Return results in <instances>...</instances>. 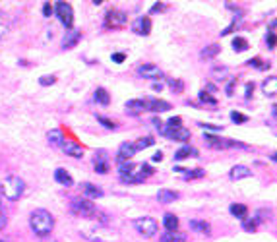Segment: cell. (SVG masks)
Segmentation results:
<instances>
[{
	"instance_id": "1",
	"label": "cell",
	"mask_w": 277,
	"mask_h": 242,
	"mask_svg": "<svg viewBox=\"0 0 277 242\" xmlns=\"http://www.w3.org/2000/svg\"><path fill=\"white\" fill-rule=\"evenodd\" d=\"M29 227L37 236H49L54 227V217L47 211V209H35L31 217H29Z\"/></svg>"
},
{
	"instance_id": "2",
	"label": "cell",
	"mask_w": 277,
	"mask_h": 242,
	"mask_svg": "<svg viewBox=\"0 0 277 242\" xmlns=\"http://www.w3.org/2000/svg\"><path fill=\"white\" fill-rule=\"evenodd\" d=\"M2 196L6 199H10V201H16V199H19V196L24 194V190H26V184H24V180L19 178V176H16V174H8L4 180H2Z\"/></svg>"
},
{
	"instance_id": "3",
	"label": "cell",
	"mask_w": 277,
	"mask_h": 242,
	"mask_svg": "<svg viewBox=\"0 0 277 242\" xmlns=\"http://www.w3.org/2000/svg\"><path fill=\"white\" fill-rule=\"evenodd\" d=\"M70 209H72L74 215L78 217H95L97 213L95 204L87 198H74L72 204H70Z\"/></svg>"
},
{
	"instance_id": "4",
	"label": "cell",
	"mask_w": 277,
	"mask_h": 242,
	"mask_svg": "<svg viewBox=\"0 0 277 242\" xmlns=\"http://www.w3.org/2000/svg\"><path fill=\"white\" fill-rule=\"evenodd\" d=\"M151 173H153V169L149 167V165H134L128 173L124 174V176H121L124 182H128V184H136V182H142L146 180L147 176H151Z\"/></svg>"
},
{
	"instance_id": "5",
	"label": "cell",
	"mask_w": 277,
	"mask_h": 242,
	"mask_svg": "<svg viewBox=\"0 0 277 242\" xmlns=\"http://www.w3.org/2000/svg\"><path fill=\"white\" fill-rule=\"evenodd\" d=\"M54 14L61 19L62 26L66 29H72V26H74V10H72L70 2H56L54 4Z\"/></svg>"
},
{
	"instance_id": "6",
	"label": "cell",
	"mask_w": 277,
	"mask_h": 242,
	"mask_svg": "<svg viewBox=\"0 0 277 242\" xmlns=\"http://www.w3.org/2000/svg\"><path fill=\"white\" fill-rule=\"evenodd\" d=\"M134 227L146 238H151L157 233V223L155 219H151V217H138V219H134Z\"/></svg>"
},
{
	"instance_id": "7",
	"label": "cell",
	"mask_w": 277,
	"mask_h": 242,
	"mask_svg": "<svg viewBox=\"0 0 277 242\" xmlns=\"http://www.w3.org/2000/svg\"><path fill=\"white\" fill-rule=\"evenodd\" d=\"M206 144L213 149H227V147H241V149H246L248 146H244L241 142H234V139H225V138H219V136H213V134H206L204 136Z\"/></svg>"
},
{
	"instance_id": "8",
	"label": "cell",
	"mask_w": 277,
	"mask_h": 242,
	"mask_svg": "<svg viewBox=\"0 0 277 242\" xmlns=\"http://www.w3.org/2000/svg\"><path fill=\"white\" fill-rule=\"evenodd\" d=\"M159 132L163 134L165 138L174 139V142H188V139L192 138L190 130L184 128V126H174V128H171V126H165L163 124V128L159 130Z\"/></svg>"
},
{
	"instance_id": "9",
	"label": "cell",
	"mask_w": 277,
	"mask_h": 242,
	"mask_svg": "<svg viewBox=\"0 0 277 242\" xmlns=\"http://www.w3.org/2000/svg\"><path fill=\"white\" fill-rule=\"evenodd\" d=\"M126 22H128V16H126L124 12H121V10H111V12H107V16H105V27H107V29L122 27Z\"/></svg>"
},
{
	"instance_id": "10",
	"label": "cell",
	"mask_w": 277,
	"mask_h": 242,
	"mask_svg": "<svg viewBox=\"0 0 277 242\" xmlns=\"http://www.w3.org/2000/svg\"><path fill=\"white\" fill-rule=\"evenodd\" d=\"M132 31L136 35H142V37H146V35L151 33V19H149V16L136 17L134 24H132Z\"/></svg>"
},
{
	"instance_id": "11",
	"label": "cell",
	"mask_w": 277,
	"mask_h": 242,
	"mask_svg": "<svg viewBox=\"0 0 277 242\" xmlns=\"http://www.w3.org/2000/svg\"><path fill=\"white\" fill-rule=\"evenodd\" d=\"M138 74L142 78H147V79L163 78V72H161L159 66H155V64H142V66H138Z\"/></svg>"
},
{
	"instance_id": "12",
	"label": "cell",
	"mask_w": 277,
	"mask_h": 242,
	"mask_svg": "<svg viewBox=\"0 0 277 242\" xmlns=\"http://www.w3.org/2000/svg\"><path fill=\"white\" fill-rule=\"evenodd\" d=\"M144 103H146L147 111H151V113H155V114L171 111V103H167V101H163V99H146Z\"/></svg>"
},
{
	"instance_id": "13",
	"label": "cell",
	"mask_w": 277,
	"mask_h": 242,
	"mask_svg": "<svg viewBox=\"0 0 277 242\" xmlns=\"http://www.w3.org/2000/svg\"><path fill=\"white\" fill-rule=\"evenodd\" d=\"M138 151H136V147L134 144H128V142H124L121 147H118V153H116V161L118 163H126V161H130L132 157L136 155Z\"/></svg>"
},
{
	"instance_id": "14",
	"label": "cell",
	"mask_w": 277,
	"mask_h": 242,
	"mask_svg": "<svg viewBox=\"0 0 277 242\" xmlns=\"http://www.w3.org/2000/svg\"><path fill=\"white\" fill-rule=\"evenodd\" d=\"M61 147H62V151H64L68 157H74V159H82V157H84V149H82L76 142L64 139V142L61 144Z\"/></svg>"
},
{
	"instance_id": "15",
	"label": "cell",
	"mask_w": 277,
	"mask_h": 242,
	"mask_svg": "<svg viewBox=\"0 0 277 242\" xmlns=\"http://www.w3.org/2000/svg\"><path fill=\"white\" fill-rule=\"evenodd\" d=\"M93 167H95V171L99 174L109 173V161H107V153H105L103 149H101V151H97L95 157H93Z\"/></svg>"
},
{
	"instance_id": "16",
	"label": "cell",
	"mask_w": 277,
	"mask_h": 242,
	"mask_svg": "<svg viewBox=\"0 0 277 242\" xmlns=\"http://www.w3.org/2000/svg\"><path fill=\"white\" fill-rule=\"evenodd\" d=\"M80 39H82V31H80V29H68L66 35H64V39H62V49H72V47H76Z\"/></svg>"
},
{
	"instance_id": "17",
	"label": "cell",
	"mask_w": 277,
	"mask_h": 242,
	"mask_svg": "<svg viewBox=\"0 0 277 242\" xmlns=\"http://www.w3.org/2000/svg\"><path fill=\"white\" fill-rule=\"evenodd\" d=\"M124 111H126L128 116H138V114H142L146 111V103H144V99H132V101L126 103Z\"/></svg>"
},
{
	"instance_id": "18",
	"label": "cell",
	"mask_w": 277,
	"mask_h": 242,
	"mask_svg": "<svg viewBox=\"0 0 277 242\" xmlns=\"http://www.w3.org/2000/svg\"><path fill=\"white\" fill-rule=\"evenodd\" d=\"M82 192L86 194L87 199H97V198H103V190L95 186V184H91V182H84L82 184Z\"/></svg>"
},
{
	"instance_id": "19",
	"label": "cell",
	"mask_w": 277,
	"mask_h": 242,
	"mask_svg": "<svg viewBox=\"0 0 277 242\" xmlns=\"http://www.w3.org/2000/svg\"><path fill=\"white\" fill-rule=\"evenodd\" d=\"M190 157H194V159H198L200 157V151L196 149V147H190V146H184L181 147L176 153H174V161H182V159H190Z\"/></svg>"
},
{
	"instance_id": "20",
	"label": "cell",
	"mask_w": 277,
	"mask_h": 242,
	"mask_svg": "<svg viewBox=\"0 0 277 242\" xmlns=\"http://www.w3.org/2000/svg\"><path fill=\"white\" fill-rule=\"evenodd\" d=\"M54 180L58 182V184H62V186H66V188H70L74 184V178H72V174L66 169H56L54 171Z\"/></svg>"
},
{
	"instance_id": "21",
	"label": "cell",
	"mask_w": 277,
	"mask_h": 242,
	"mask_svg": "<svg viewBox=\"0 0 277 242\" xmlns=\"http://www.w3.org/2000/svg\"><path fill=\"white\" fill-rule=\"evenodd\" d=\"M229 176H231L233 180H241V178L252 176V171L248 167H244V165H234L233 169H231V173H229Z\"/></svg>"
},
{
	"instance_id": "22",
	"label": "cell",
	"mask_w": 277,
	"mask_h": 242,
	"mask_svg": "<svg viewBox=\"0 0 277 242\" xmlns=\"http://www.w3.org/2000/svg\"><path fill=\"white\" fill-rule=\"evenodd\" d=\"M262 91L266 93V97L277 95V78H275V76L264 79V84H262Z\"/></svg>"
},
{
	"instance_id": "23",
	"label": "cell",
	"mask_w": 277,
	"mask_h": 242,
	"mask_svg": "<svg viewBox=\"0 0 277 242\" xmlns=\"http://www.w3.org/2000/svg\"><path fill=\"white\" fill-rule=\"evenodd\" d=\"M157 199H159L161 204H171L174 199H179V192L169 190V188H161V190L157 192Z\"/></svg>"
},
{
	"instance_id": "24",
	"label": "cell",
	"mask_w": 277,
	"mask_h": 242,
	"mask_svg": "<svg viewBox=\"0 0 277 242\" xmlns=\"http://www.w3.org/2000/svg\"><path fill=\"white\" fill-rule=\"evenodd\" d=\"M163 225H165V233H173V231H179V217L174 213H167L163 217Z\"/></svg>"
},
{
	"instance_id": "25",
	"label": "cell",
	"mask_w": 277,
	"mask_h": 242,
	"mask_svg": "<svg viewBox=\"0 0 277 242\" xmlns=\"http://www.w3.org/2000/svg\"><path fill=\"white\" fill-rule=\"evenodd\" d=\"M229 211H231V215L236 217V219H241V221H244V219L248 217V208L243 206V204H233V206L229 208Z\"/></svg>"
},
{
	"instance_id": "26",
	"label": "cell",
	"mask_w": 277,
	"mask_h": 242,
	"mask_svg": "<svg viewBox=\"0 0 277 242\" xmlns=\"http://www.w3.org/2000/svg\"><path fill=\"white\" fill-rule=\"evenodd\" d=\"M190 227H192V231H196V233H202V234H209V233H211V227H209V223H206V221L192 219Z\"/></svg>"
},
{
	"instance_id": "27",
	"label": "cell",
	"mask_w": 277,
	"mask_h": 242,
	"mask_svg": "<svg viewBox=\"0 0 277 242\" xmlns=\"http://www.w3.org/2000/svg\"><path fill=\"white\" fill-rule=\"evenodd\" d=\"M47 139H49V144H51V146H61L62 142H64V134H62V130L54 128L47 134Z\"/></svg>"
},
{
	"instance_id": "28",
	"label": "cell",
	"mask_w": 277,
	"mask_h": 242,
	"mask_svg": "<svg viewBox=\"0 0 277 242\" xmlns=\"http://www.w3.org/2000/svg\"><path fill=\"white\" fill-rule=\"evenodd\" d=\"M95 101H97L99 105H103V107H107V105L111 103V95H109V91H107L105 87H97Z\"/></svg>"
},
{
	"instance_id": "29",
	"label": "cell",
	"mask_w": 277,
	"mask_h": 242,
	"mask_svg": "<svg viewBox=\"0 0 277 242\" xmlns=\"http://www.w3.org/2000/svg\"><path fill=\"white\" fill-rule=\"evenodd\" d=\"M186 240V234L179 233V231H173V233H165L161 236V242H184Z\"/></svg>"
},
{
	"instance_id": "30",
	"label": "cell",
	"mask_w": 277,
	"mask_h": 242,
	"mask_svg": "<svg viewBox=\"0 0 277 242\" xmlns=\"http://www.w3.org/2000/svg\"><path fill=\"white\" fill-rule=\"evenodd\" d=\"M219 51H221V47L219 45H208L206 49H202V58H213V56H217L219 54Z\"/></svg>"
},
{
	"instance_id": "31",
	"label": "cell",
	"mask_w": 277,
	"mask_h": 242,
	"mask_svg": "<svg viewBox=\"0 0 277 242\" xmlns=\"http://www.w3.org/2000/svg\"><path fill=\"white\" fill-rule=\"evenodd\" d=\"M233 51H234V52H244V51H248V41H246V39H243V37H234V41H233Z\"/></svg>"
},
{
	"instance_id": "32",
	"label": "cell",
	"mask_w": 277,
	"mask_h": 242,
	"mask_svg": "<svg viewBox=\"0 0 277 242\" xmlns=\"http://www.w3.org/2000/svg\"><path fill=\"white\" fill-rule=\"evenodd\" d=\"M155 144V138H149V136H146V138H140L136 144H134V147H136V151H140V149H146V147H151Z\"/></svg>"
},
{
	"instance_id": "33",
	"label": "cell",
	"mask_w": 277,
	"mask_h": 242,
	"mask_svg": "<svg viewBox=\"0 0 277 242\" xmlns=\"http://www.w3.org/2000/svg\"><path fill=\"white\" fill-rule=\"evenodd\" d=\"M182 174H184L186 180H192V178H202V176L206 174V171H204V169H196V171H186V169H184Z\"/></svg>"
},
{
	"instance_id": "34",
	"label": "cell",
	"mask_w": 277,
	"mask_h": 242,
	"mask_svg": "<svg viewBox=\"0 0 277 242\" xmlns=\"http://www.w3.org/2000/svg\"><path fill=\"white\" fill-rule=\"evenodd\" d=\"M200 101H202V103L211 105V107H215V105H217V99H215V97L209 95V93H208V91H206V89H204V91H200Z\"/></svg>"
},
{
	"instance_id": "35",
	"label": "cell",
	"mask_w": 277,
	"mask_h": 242,
	"mask_svg": "<svg viewBox=\"0 0 277 242\" xmlns=\"http://www.w3.org/2000/svg\"><path fill=\"white\" fill-rule=\"evenodd\" d=\"M231 120L234 122V124H244V122H248V116L243 113H236V111H233L231 113Z\"/></svg>"
},
{
	"instance_id": "36",
	"label": "cell",
	"mask_w": 277,
	"mask_h": 242,
	"mask_svg": "<svg viewBox=\"0 0 277 242\" xmlns=\"http://www.w3.org/2000/svg\"><path fill=\"white\" fill-rule=\"evenodd\" d=\"M248 64H250V66H254V68H260V70H268L269 66H271L269 62H262V58H258V56H256V58H252Z\"/></svg>"
},
{
	"instance_id": "37",
	"label": "cell",
	"mask_w": 277,
	"mask_h": 242,
	"mask_svg": "<svg viewBox=\"0 0 277 242\" xmlns=\"http://www.w3.org/2000/svg\"><path fill=\"white\" fill-rule=\"evenodd\" d=\"M266 43H268V47L271 51L277 47V35L273 33V31H268V35H266Z\"/></svg>"
},
{
	"instance_id": "38",
	"label": "cell",
	"mask_w": 277,
	"mask_h": 242,
	"mask_svg": "<svg viewBox=\"0 0 277 242\" xmlns=\"http://www.w3.org/2000/svg\"><path fill=\"white\" fill-rule=\"evenodd\" d=\"M256 227H258V223H256L254 219H244L243 221V229L244 231H248V233H254V231H256Z\"/></svg>"
},
{
	"instance_id": "39",
	"label": "cell",
	"mask_w": 277,
	"mask_h": 242,
	"mask_svg": "<svg viewBox=\"0 0 277 242\" xmlns=\"http://www.w3.org/2000/svg\"><path fill=\"white\" fill-rule=\"evenodd\" d=\"M169 86L174 89L173 93H181V91H184V84H182L181 79H169Z\"/></svg>"
},
{
	"instance_id": "40",
	"label": "cell",
	"mask_w": 277,
	"mask_h": 242,
	"mask_svg": "<svg viewBox=\"0 0 277 242\" xmlns=\"http://www.w3.org/2000/svg\"><path fill=\"white\" fill-rule=\"evenodd\" d=\"M97 122H101L105 128H109V130L116 128V124H114L113 120H109V118H105V116H97Z\"/></svg>"
},
{
	"instance_id": "41",
	"label": "cell",
	"mask_w": 277,
	"mask_h": 242,
	"mask_svg": "<svg viewBox=\"0 0 277 242\" xmlns=\"http://www.w3.org/2000/svg\"><path fill=\"white\" fill-rule=\"evenodd\" d=\"M52 14H54V6H52L51 2H45V4H43V16L51 17Z\"/></svg>"
},
{
	"instance_id": "42",
	"label": "cell",
	"mask_w": 277,
	"mask_h": 242,
	"mask_svg": "<svg viewBox=\"0 0 277 242\" xmlns=\"http://www.w3.org/2000/svg\"><path fill=\"white\" fill-rule=\"evenodd\" d=\"M268 211H264V209H258V211H256V217H254V221H256V223H262V221H266V219H268Z\"/></svg>"
},
{
	"instance_id": "43",
	"label": "cell",
	"mask_w": 277,
	"mask_h": 242,
	"mask_svg": "<svg viewBox=\"0 0 277 242\" xmlns=\"http://www.w3.org/2000/svg\"><path fill=\"white\" fill-rule=\"evenodd\" d=\"M54 82H56L54 76H41V78H39V84H41V86H52Z\"/></svg>"
},
{
	"instance_id": "44",
	"label": "cell",
	"mask_w": 277,
	"mask_h": 242,
	"mask_svg": "<svg viewBox=\"0 0 277 242\" xmlns=\"http://www.w3.org/2000/svg\"><path fill=\"white\" fill-rule=\"evenodd\" d=\"M165 126H171V128H174V126H182V118L181 116H173V118H169V120H167Z\"/></svg>"
},
{
	"instance_id": "45",
	"label": "cell",
	"mask_w": 277,
	"mask_h": 242,
	"mask_svg": "<svg viewBox=\"0 0 277 242\" xmlns=\"http://www.w3.org/2000/svg\"><path fill=\"white\" fill-rule=\"evenodd\" d=\"M165 8H167V4H165V2H157V4H153V6H151L149 14H157V12H163Z\"/></svg>"
},
{
	"instance_id": "46",
	"label": "cell",
	"mask_w": 277,
	"mask_h": 242,
	"mask_svg": "<svg viewBox=\"0 0 277 242\" xmlns=\"http://www.w3.org/2000/svg\"><path fill=\"white\" fill-rule=\"evenodd\" d=\"M124 60H126V54L124 52H114L113 54V62H116V64H122Z\"/></svg>"
},
{
	"instance_id": "47",
	"label": "cell",
	"mask_w": 277,
	"mask_h": 242,
	"mask_svg": "<svg viewBox=\"0 0 277 242\" xmlns=\"http://www.w3.org/2000/svg\"><path fill=\"white\" fill-rule=\"evenodd\" d=\"M202 128H206V130H213V132H221V126H213V124H206V122H198Z\"/></svg>"
},
{
	"instance_id": "48",
	"label": "cell",
	"mask_w": 277,
	"mask_h": 242,
	"mask_svg": "<svg viewBox=\"0 0 277 242\" xmlns=\"http://www.w3.org/2000/svg\"><path fill=\"white\" fill-rule=\"evenodd\" d=\"M6 223H8V217H6V213H4L2 208H0V231L6 227Z\"/></svg>"
},
{
	"instance_id": "49",
	"label": "cell",
	"mask_w": 277,
	"mask_h": 242,
	"mask_svg": "<svg viewBox=\"0 0 277 242\" xmlns=\"http://www.w3.org/2000/svg\"><path fill=\"white\" fill-rule=\"evenodd\" d=\"M234 84H236V79H233V82H231V84H229V86H227V95L229 97H233L234 95Z\"/></svg>"
},
{
	"instance_id": "50",
	"label": "cell",
	"mask_w": 277,
	"mask_h": 242,
	"mask_svg": "<svg viewBox=\"0 0 277 242\" xmlns=\"http://www.w3.org/2000/svg\"><path fill=\"white\" fill-rule=\"evenodd\" d=\"M252 91H254V84H252V82H248V84H246V93H244V97H246V99H250Z\"/></svg>"
},
{
	"instance_id": "51",
	"label": "cell",
	"mask_w": 277,
	"mask_h": 242,
	"mask_svg": "<svg viewBox=\"0 0 277 242\" xmlns=\"http://www.w3.org/2000/svg\"><path fill=\"white\" fill-rule=\"evenodd\" d=\"M206 89H208V93H215L217 91V87L213 84H206Z\"/></svg>"
},
{
	"instance_id": "52",
	"label": "cell",
	"mask_w": 277,
	"mask_h": 242,
	"mask_svg": "<svg viewBox=\"0 0 277 242\" xmlns=\"http://www.w3.org/2000/svg\"><path fill=\"white\" fill-rule=\"evenodd\" d=\"M6 31H8V27L4 26V24H0V37H4V35H6Z\"/></svg>"
},
{
	"instance_id": "53",
	"label": "cell",
	"mask_w": 277,
	"mask_h": 242,
	"mask_svg": "<svg viewBox=\"0 0 277 242\" xmlns=\"http://www.w3.org/2000/svg\"><path fill=\"white\" fill-rule=\"evenodd\" d=\"M153 161H163V153H161V151H157L155 155H153Z\"/></svg>"
},
{
	"instance_id": "54",
	"label": "cell",
	"mask_w": 277,
	"mask_h": 242,
	"mask_svg": "<svg viewBox=\"0 0 277 242\" xmlns=\"http://www.w3.org/2000/svg\"><path fill=\"white\" fill-rule=\"evenodd\" d=\"M153 89H155V91H161V89H163V84H153Z\"/></svg>"
},
{
	"instance_id": "55",
	"label": "cell",
	"mask_w": 277,
	"mask_h": 242,
	"mask_svg": "<svg viewBox=\"0 0 277 242\" xmlns=\"http://www.w3.org/2000/svg\"><path fill=\"white\" fill-rule=\"evenodd\" d=\"M271 161H275L277 163V153H271Z\"/></svg>"
},
{
	"instance_id": "56",
	"label": "cell",
	"mask_w": 277,
	"mask_h": 242,
	"mask_svg": "<svg viewBox=\"0 0 277 242\" xmlns=\"http://www.w3.org/2000/svg\"><path fill=\"white\" fill-rule=\"evenodd\" d=\"M0 242H2V240H0Z\"/></svg>"
}]
</instances>
